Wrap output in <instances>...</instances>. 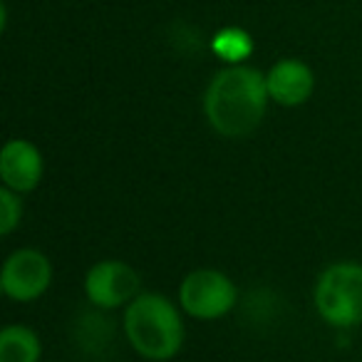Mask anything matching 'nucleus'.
I'll use <instances>...</instances> for the list:
<instances>
[{
  "label": "nucleus",
  "mask_w": 362,
  "mask_h": 362,
  "mask_svg": "<svg viewBox=\"0 0 362 362\" xmlns=\"http://www.w3.org/2000/svg\"><path fill=\"white\" fill-rule=\"evenodd\" d=\"M124 335L144 360H171L184 345L179 308L159 293H139L124 308Z\"/></svg>",
  "instance_id": "obj_2"
},
{
  "label": "nucleus",
  "mask_w": 362,
  "mask_h": 362,
  "mask_svg": "<svg viewBox=\"0 0 362 362\" xmlns=\"http://www.w3.org/2000/svg\"><path fill=\"white\" fill-rule=\"evenodd\" d=\"M211 50L223 65H246V60L253 55V37L243 28H221L214 35Z\"/></svg>",
  "instance_id": "obj_10"
},
{
  "label": "nucleus",
  "mask_w": 362,
  "mask_h": 362,
  "mask_svg": "<svg viewBox=\"0 0 362 362\" xmlns=\"http://www.w3.org/2000/svg\"><path fill=\"white\" fill-rule=\"evenodd\" d=\"M141 278L129 263L107 258L87 271L85 276V293L87 300L97 305L100 310H115L127 308L139 296Z\"/></svg>",
  "instance_id": "obj_6"
},
{
  "label": "nucleus",
  "mask_w": 362,
  "mask_h": 362,
  "mask_svg": "<svg viewBox=\"0 0 362 362\" xmlns=\"http://www.w3.org/2000/svg\"><path fill=\"white\" fill-rule=\"evenodd\" d=\"M42 355L40 337L28 325H6L0 332V362H37Z\"/></svg>",
  "instance_id": "obj_9"
},
{
  "label": "nucleus",
  "mask_w": 362,
  "mask_h": 362,
  "mask_svg": "<svg viewBox=\"0 0 362 362\" xmlns=\"http://www.w3.org/2000/svg\"><path fill=\"white\" fill-rule=\"evenodd\" d=\"M45 161L33 141L11 139L0 151V179L3 187L13 189L16 194H30L40 184Z\"/></svg>",
  "instance_id": "obj_7"
},
{
  "label": "nucleus",
  "mask_w": 362,
  "mask_h": 362,
  "mask_svg": "<svg viewBox=\"0 0 362 362\" xmlns=\"http://www.w3.org/2000/svg\"><path fill=\"white\" fill-rule=\"evenodd\" d=\"M266 75L251 65H226L204 92V115L216 134L246 136L258 129L268 110Z\"/></svg>",
  "instance_id": "obj_1"
},
{
  "label": "nucleus",
  "mask_w": 362,
  "mask_h": 362,
  "mask_svg": "<svg viewBox=\"0 0 362 362\" xmlns=\"http://www.w3.org/2000/svg\"><path fill=\"white\" fill-rule=\"evenodd\" d=\"M238 291L226 273L216 268H197L179 286V305L197 320H218L236 305Z\"/></svg>",
  "instance_id": "obj_4"
},
{
  "label": "nucleus",
  "mask_w": 362,
  "mask_h": 362,
  "mask_svg": "<svg viewBox=\"0 0 362 362\" xmlns=\"http://www.w3.org/2000/svg\"><path fill=\"white\" fill-rule=\"evenodd\" d=\"M315 310L327 325L352 327L362 322V266L352 261L332 263L315 283Z\"/></svg>",
  "instance_id": "obj_3"
},
{
  "label": "nucleus",
  "mask_w": 362,
  "mask_h": 362,
  "mask_svg": "<svg viewBox=\"0 0 362 362\" xmlns=\"http://www.w3.org/2000/svg\"><path fill=\"white\" fill-rule=\"evenodd\" d=\"M52 283V266L37 248H18L3 263L0 291L16 303L37 300Z\"/></svg>",
  "instance_id": "obj_5"
},
{
  "label": "nucleus",
  "mask_w": 362,
  "mask_h": 362,
  "mask_svg": "<svg viewBox=\"0 0 362 362\" xmlns=\"http://www.w3.org/2000/svg\"><path fill=\"white\" fill-rule=\"evenodd\" d=\"M266 85L271 100L281 107H300L310 100L315 90V75L310 65H305L303 60L286 57L266 72Z\"/></svg>",
  "instance_id": "obj_8"
},
{
  "label": "nucleus",
  "mask_w": 362,
  "mask_h": 362,
  "mask_svg": "<svg viewBox=\"0 0 362 362\" xmlns=\"http://www.w3.org/2000/svg\"><path fill=\"white\" fill-rule=\"evenodd\" d=\"M21 218H23L21 194L3 187L0 189V233H3V236H11L18 228V223H21Z\"/></svg>",
  "instance_id": "obj_11"
}]
</instances>
